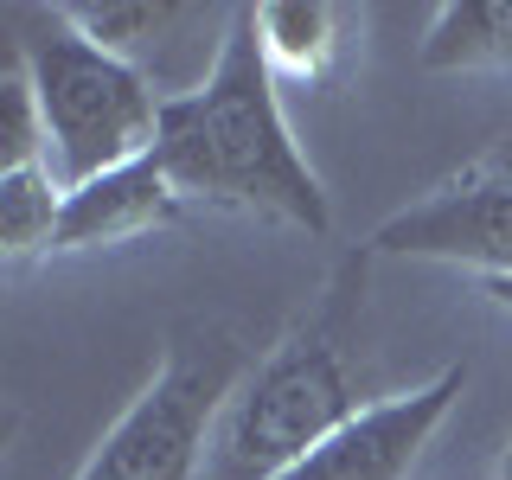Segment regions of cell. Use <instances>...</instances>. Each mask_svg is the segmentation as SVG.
Masks as SVG:
<instances>
[{
  "mask_svg": "<svg viewBox=\"0 0 512 480\" xmlns=\"http://www.w3.org/2000/svg\"><path fill=\"white\" fill-rule=\"evenodd\" d=\"M493 480H512V442L500 448V461H493Z\"/></svg>",
  "mask_w": 512,
  "mask_h": 480,
  "instance_id": "obj_14",
  "label": "cell"
},
{
  "mask_svg": "<svg viewBox=\"0 0 512 480\" xmlns=\"http://www.w3.org/2000/svg\"><path fill=\"white\" fill-rule=\"evenodd\" d=\"M468 391V365H442L429 384L397 397L365 404L352 423H340L308 461H295L282 480H416L436 429L448 423V410Z\"/></svg>",
  "mask_w": 512,
  "mask_h": 480,
  "instance_id": "obj_7",
  "label": "cell"
},
{
  "mask_svg": "<svg viewBox=\"0 0 512 480\" xmlns=\"http://www.w3.org/2000/svg\"><path fill=\"white\" fill-rule=\"evenodd\" d=\"M20 167H45V116L20 52H7V64H0V173Z\"/></svg>",
  "mask_w": 512,
  "mask_h": 480,
  "instance_id": "obj_12",
  "label": "cell"
},
{
  "mask_svg": "<svg viewBox=\"0 0 512 480\" xmlns=\"http://www.w3.org/2000/svg\"><path fill=\"white\" fill-rule=\"evenodd\" d=\"M372 250L461 263V269H480V282L512 276V135L487 141L423 199L391 212L372 231Z\"/></svg>",
  "mask_w": 512,
  "mask_h": 480,
  "instance_id": "obj_5",
  "label": "cell"
},
{
  "mask_svg": "<svg viewBox=\"0 0 512 480\" xmlns=\"http://www.w3.org/2000/svg\"><path fill=\"white\" fill-rule=\"evenodd\" d=\"M429 71H512V0H442L423 32Z\"/></svg>",
  "mask_w": 512,
  "mask_h": 480,
  "instance_id": "obj_10",
  "label": "cell"
},
{
  "mask_svg": "<svg viewBox=\"0 0 512 480\" xmlns=\"http://www.w3.org/2000/svg\"><path fill=\"white\" fill-rule=\"evenodd\" d=\"M365 256H346L327 301L295 320L250 372L237 378L231 404L212 429L205 480H282L295 461H308L340 423H352L359 372H352V327H359Z\"/></svg>",
  "mask_w": 512,
  "mask_h": 480,
  "instance_id": "obj_2",
  "label": "cell"
},
{
  "mask_svg": "<svg viewBox=\"0 0 512 480\" xmlns=\"http://www.w3.org/2000/svg\"><path fill=\"white\" fill-rule=\"evenodd\" d=\"M58 218H64V186L52 180V167L0 173V256H7V269L52 256Z\"/></svg>",
  "mask_w": 512,
  "mask_h": 480,
  "instance_id": "obj_11",
  "label": "cell"
},
{
  "mask_svg": "<svg viewBox=\"0 0 512 480\" xmlns=\"http://www.w3.org/2000/svg\"><path fill=\"white\" fill-rule=\"evenodd\" d=\"M77 26L103 52L128 58L160 96H192L218 71L237 7H199V0H71Z\"/></svg>",
  "mask_w": 512,
  "mask_h": 480,
  "instance_id": "obj_6",
  "label": "cell"
},
{
  "mask_svg": "<svg viewBox=\"0 0 512 480\" xmlns=\"http://www.w3.org/2000/svg\"><path fill=\"white\" fill-rule=\"evenodd\" d=\"M256 39L276 71V84H327L340 64V7L327 0H263L256 7Z\"/></svg>",
  "mask_w": 512,
  "mask_h": 480,
  "instance_id": "obj_9",
  "label": "cell"
},
{
  "mask_svg": "<svg viewBox=\"0 0 512 480\" xmlns=\"http://www.w3.org/2000/svg\"><path fill=\"white\" fill-rule=\"evenodd\" d=\"M180 212H186L180 186H173L167 167L148 154V160H135V167H116V173H103V180L64 192V218H58L52 256L135 244V237H148V231L180 224Z\"/></svg>",
  "mask_w": 512,
  "mask_h": 480,
  "instance_id": "obj_8",
  "label": "cell"
},
{
  "mask_svg": "<svg viewBox=\"0 0 512 480\" xmlns=\"http://www.w3.org/2000/svg\"><path fill=\"white\" fill-rule=\"evenodd\" d=\"M480 295H487L493 308H506V314H512V276H493V282H480Z\"/></svg>",
  "mask_w": 512,
  "mask_h": 480,
  "instance_id": "obj_13",
  "label": "cell"
},
{
  "mask_svg": "<svg viewBox=\"0 0 512 480\" xmlns=\"http://www.w3.org/2000/svg\"><path fill=\"white\" fill-rule=\"evenodd\" d=\"M250 372V346L224 320H186L167 333L154 378L135 391L71 480H205L212 429Z\"/></svg>",
  "mask_w": 512,
  "mask_h": 480,
  "instance_id": "obj_4",
  "label": "cell"
},
{
  "mask_svg": "<svg viewBox=\"0 0 512 480\" xmlns=\"http://www.w3.org/2000/svg\"><path fill=\"white\" fill-rule=\"evenodd\" d=\"M154 160L167 167L186 205L282 218L308 237H327L333 224L327 186L295 148V128L282 116V84L256 39V7L231 13L218 71L192 96H167Z\"/></svg>",
  "mask_w": 512,
  "mask_h": 480,
  "instance_id": "obj_1",
  "label": "cell"
},
{
  "mask_svg": "<svg viewBox=\"0 0 512 480\" xmlns=\"http://www.w3.org/2000/svg\"><path fill=\"white\" fill-rule=\"evenodd\" d=\"M13 52L26 64L32 90H39L45 167H52V180L64 192L154 154L167 96H160L128 58L103 52L64 7L20 13Z\"/></svg>",
  "mask_w": 512,
  "mask_h": 480,
  "instance_id": "obj_3",
  "label": "cell"
}]
</instances>
